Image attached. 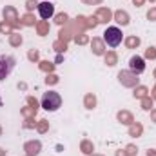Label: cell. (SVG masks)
Listing matches in <instances>:
<instances>
[{"mask_svg": "<svg viewBox=\"0 0 156 156\" xmlns=\"http://www.w3.org/2000/svg\"><path fill=\"white\" fill-rule=\"evenodd\" d=\"M38 15L44 20H49L55 15V5L51 2H42V4H38Z\"/></svg>", "mask_w": 156, "mask_h": 156, "instance_id": "5b68a950", "label": "cell"}, {"mask_svg": "<svg viewBox=\"0 0 156 156\" xmlns=\"http://www.w3.org/2000/svg\"><path fill=\"white\" fill-rule=\"evenodd\" d=\"M129 69H131L133 73H136V75H142V73L145 71V60H144L142 56H131V60H129Z\"/></svg>", "mask_w": 156, "mask_h": 156, "instance_id": "277c9868", "label": "cell"}, {"mask_svg": "<svg viewBox=\"0 0 156 156\" xmlns=\"http://www.w3.org/2000/svg\"><path fill=\"white\" fill-rule=\"evenodd\" d=\"M13 67H15V58L2 55V56H0V80H4V78L9 76L11 71H13Z\"/></svg>", "mask_w": 156, "mask_h": 156, "instance_id": "3957f363", "label": "cell"}, {"mask_svg": "<svg viewBox=\"0 0 156 156\" xmlns=\"http://www.w3.org/2000/svg\"><path fill=\"white\" fill-rule=\"evenodd\" d=\"M60 105H62V98H60V94H58L56 91H47V93H44V96H42V107H44L45 111L55 113V111L60 109Z\"/></svg>", "mask_w": 156, "mask_h": 156, "instance_id": "6da1fadb", "label": "cell"}, {"mask_svg": "<svg viewBox=\"0 0 156 156\" xmlns=\"http://www.w3.org/2000/svg\"><path fill=\"white\" fill-rule=\"evenodd\" d=\"M0 105H2V98H0Z\"/></svg>", "mask_w": 156, "mask_h": 156, "instance_id": "8992f818", "label": "cell"}, {"mask_svg": "<svg viewBox=\"0 0 156 156\" xmlns=\"http://www.w3.org/2000/svg\"><path fill=\"white\" fill-rule=\"evenodd\" d=\"M122 40H123V33H122V29H118L115 26H111L104 31V42L109 47H118L122 44Z\"/></svg>", "mask_w": 156, "mask_h": 156, "instance_id": "7a4b0ae2", "label": "cell"}]
</instances>
